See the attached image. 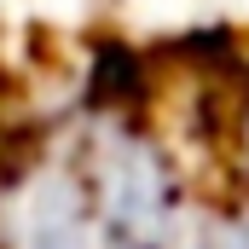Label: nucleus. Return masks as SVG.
Segmentation results:
<instances>
[{
	"label": "nucleus",
	"mask_w": 249,
	"mask_h": 249,
	"mask_svg": "<svg viewBox=\"0 0 249 249\" xmlns=\"http://www.w3.org/2000/svg\"><path fill=\"white\" fill-rule=\"evenodd\" d=\"M75 157L93 191V214L105 249H186L191 220L203 197L186 186V168L174 162L168 139L151 122H139L127 105H99L81 133Z\"/></svg>",
	"instance_id": "nucleus-1"
},
{
	"label": "nucleus",
	"mask_w": 249,
	"mask_h": 249,
	"mask_svg": "<svg viewBox=\"0 0 249 249\" xmlns=\"http://www.w3.org/2000/svg\"><path fill=\"white\" fill-rule=\"evenodd\" d=\"M0 249H105L75 139H29L0 162Z\"/></svg>",
	"instance_id": "nucleus-2"
},
{
	"label": "nucleus",
	"mask_w": 249,
	"mask_h": 249,
	"mask_svg": "<svg viewBox=\"0 0 249 249\" xmlns=\"http://www.w3.org/2000/svg\"><path fill=\"white\" fill-rule=\"evenodd\" d=\"M186 249H249V203H238V197H203Z\"/></svg>",
	"instance_id": "nucleus-3"
}]
</instances>
